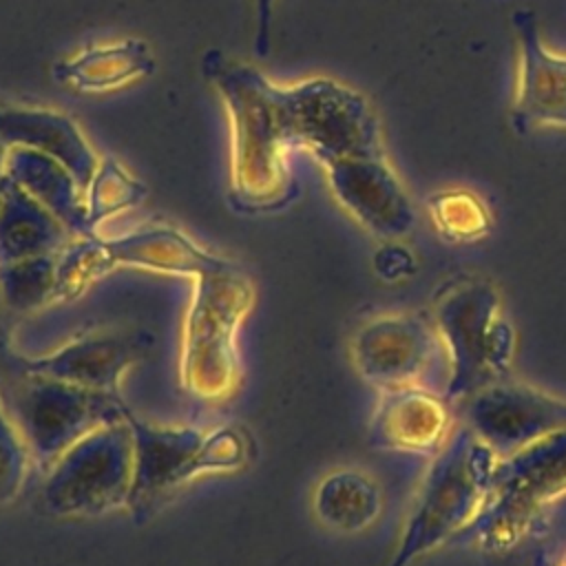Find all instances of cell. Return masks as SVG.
Wrapping results in <instances>:
<instances>
[{
    "label": "cell",
    "instance_id": "e0dca14e",
    "mask_svg": "<svg viewBox=\"0 0 566 566\" xmlns=\"http://www.w3.org/2000/svg\"><path fill=\"white\" fill-rule=\"evenodd\" d=\"M0 142L40 150L60 161L86 192L99 159L86 144L75 122L49 108L0 106Z\"/></svg>",
    "mask_w": 566,
    "mask_h": 566
},
{
    "label": "cell",
    "instance_id": "5b68a950",
    "mask_svg": "<svg viewBox=\"0 0 566 566\" xmlns=\"http://www.w3.org/2000/svg\"><path fill=\"white\" fill-rule=\"evenodd\" d=\"M195 281L184 323L181 382L203 400H226L239 385L237 329L250 314L256 292L234 263Z\"/></svg>",
    "mask_w": 566,
    "mask_h": 566
},
{
    "label": "cell",
    "instance_id": "277c9868",
    "mask_svg": "<svg viewBox=\"0 0 566 566\" xmlns=\"http://www.w3.org/2000/svg\"><path fill=\"white\" fill-rule=\"evenodd\" d=\"M562 497H566V429L497 458L489 497L455 542L484 553H504L526 539Z\"/></svg>",
    "mask_w": 566,
    "mask_h": 566
},
{
    "label": "cell",
    "instance_id": "484cf974",
    "mask_svg": "<svg viewBox=\"0 0 566 566\" xmlns=\"http://www.w3.org/2000/svg\"><path fill=\"white\" fill-rule=\"evenodd\" d=\"M31 460L22 433L0 405V506L11 504L22 493Z\"/></svg>",
    "mask_w": 566,
    "mask_h": 566
},
{
    "label": "cell",
    "instance_id": "5bb4252c",
    "mask_svg": "<svg viewBox=\"0 0 566 566\" xmlns=\"http://www.w3.org/2000/svg\"><path fill=\"white\" fill-rule=\"evenodd\" d=\"M511 24L520 44V77L511 126L517 133L559 126L566 115V57L544 46L535 11L515 9Z\"/></svg>",
    "mask_w": 566,
    "mask_h": 566
},
{
    "label": "cell",
    "instance_id": "f546056e",
    "mask_svg": "<svg viewBox=\"0 0 566 566\" xmlns=\"http://www.w3.org/2000/svg\"><path fill=\"white\" fill-rule=\"evenodd\" d=\"M7 153H9V148L0 142V192H2V184L7 179Z\"/></svg>",
    "mask_w": 566,
    "mask_h": 566
},
{
    "label": "cell",
    "instance_id": "2e32d148",
    "mask_svg": "<svg viewBox=\"0 0 566 566\" xmlns=\"http://www.w3.org/2000/svg\"><path fill=\"white\" fill-rule=\"evenodd\" d=\"M102 248L111 270L139 268L197 279L234 265V261L201 248L172 226H148L122 237L102 239Z\"/></svg>",
    "mask_w": 566,
    "mask_h": 566
},
{
    "label": "cell",
    "instance_id": "30bf717a",
    "mask_svg": "<svg viewBox=\"0 0 566 566\" xmlns=\"http://www.w3.org/2000/svg\"><path fill=\"white\" fill-rule=\"evenodd\" d=\"M464 424L504 458L566 429V398L509 376L464 400Z\"/></svg>",
    "mask_w": 566,
    "mask_h": 566
},
{
    "label": "cell",
    "instance_id": "8fae6325",
    "mask_svg": "<svg viewBox=\"0 0 566 566\" xmlns=\"http://www.w3.org/2000/svg\"><path fill=\"white\" fill-rule=\"evenodd\" d=\"M155 347V336L139 325H106L88 329L66 345L24 356V371L57 378L88 389L119 394L122 378Z\"/></svg>",
    "mask_w": 566,
    "mask_h": 566
},
{
    "label": "cell",
    "instance_id": "603a6c76",
    "mask_svg": "<svg viewBox=\"0 0 566 566\" xmlns=\"http://www.w3.org/2000/svg\"><path fill=\"white\" fill-rule=\"evenodd\" d=\"M57 256H33L0 265V307L33 312L55 301Z\"/></svg>",
    "mask_w": 566,
    "mask_h": 566
},
{
    "label": "cell",
    "instance_id": "f1b7e54d",
    "mask_svg": "<svg viewBox=\"0 0 566 566\" xmlns=\"http://www.w3.org/2000/svg\"><path fill=\"white\" fill-rule=\"evenodd\" d=\"M22 363H24V356L20 352H15L7 329L0 325V385L13 376L15 371L22 369Z\"/></svg>",
    "mask_w": 566,
    "mask_h": 566
},
{
    "label": "cell",
    "instance_id": "52a82bcc",
    "mask_svg": "<svg viewBox=\"0 0 566 566\" xmlns=\"http://www.w3.org/2000/svg\"><path fill=\"white\" fill-rule=\"evenodd\" d=\"M130 482L133 433L124 418L86 433L46 469L40 504L53 517H95L126 509Z\"/></svg>",
    "mask_w": 566,
    "mask_h": 566
},
{
    "label": "cell",
    "instance_id": "9a60e30c",
    "mask_svg": "<svg viewBox=\"0 0 566 566\" xmlns=\"http://www.w3.org/2000/svg\"><path fill=\"white\" fill-rule=\"evenodd\" d=\"M126 420L133 433V482L126 509L144 513L168 491L188 482L190 462L206 431L146 422L133 409Z\"/></svg>",
    "mask_w": 566,
    "mask_h": 566
},
{
    "label": "cell",
    "instance_id": "4316f807",
    "mask_svg": "<svg viewBox=\"0 0 566 566\" xmlns=\"http://www.w3.org/2000/svg\"><path fill=\"white\" fill-rule=\"evenodd\" d=\"M387 252H389V256L391 259H387V254L380 250L378 252V256H376V270L382 274V276H402V274H407L411 268H409V263H411V256H409V252H405V250H400V248H396V245H387Z\"/></svg>",
    "mask_w": 566,
    "mask_h": 566
},
{
    "label": "cell",
    "instance_id": "7402d4cb",
    "mask_svg": "<svg viewBox=\"0 0 566 566\" xmlns=\"http://www.w3.org/2000/svg\"><path fill=\"white\" fill-rule=\"evenodd\" d=\"M427 212L436 232L449 243H473L493 228L489 206L471 190L449 188L427 199Z\"/></svg>",
    "mask_w": 566,
    "mask_h": 566
},
{
    "label": "cell",
    "instance_id": "7c38bea8",
    "mask_svg": "<svg viewBox=\"0 0 566 566\" xmlns=\"http://www.w3.org/2000/svg\"><path fill=\"white\" fill-rule=\"evenodd\" d=\"M336 201L376 239L398 241L416 228V208L385 155L325 164Z\"/></svg>",
    "mask_w": 566,
    "mask_h": 566
},
{
    "label": "cell",
    "instance_id": "8992f818",
    "mask_svg": "<svg viewBox=\"0 0 566 566\" xmlns=\"http://www.w3.org/2000/svg\"><path fill=\"white\" fill-rule=\"evenodd\" d=\"M0 405L44 471L86 433L119 422L130 407L119 394L15 371L0 385Z\"/></svg>",
    "mask_w": 566,
    "mask_h": 566
},
{
    "label": "cell",
    "instance_id": "7a4b0ae2",
    "mask_svg": "<svg viewBox=\"0 0 566 566\" xmlns=\"http://www.w3.org/2000/svg\"><path fill=\"white\" fill-rule=\"evenodd\" d=\"M431 321L447 356L442 396L449 402H464L511 376L515 329L504 316L495 283L480 274L447 279L431 296Z\"/></svg>",
    "mask_w": 566,
    "mask_h": 566
},
{
    "label": "cell",
    "instance_id": "9c48e42d",
    "mask_svg": "<svg viewBox=\"0 0 566 566\" xmlns=\"http://www.w3.org/2000/svg\"><path fill=\"white\" fill-rule=\"evenodd\" d=\"M349 358L358 376L376 389L424 385L447 367L433 321L409 312H387L365 321L349 340Z\"/></svg>",
    "mask_w": 566,
    "mask_h": 566
},
{
    "label": "cell",
    "instance_id": "ba28073f",
    "mask_svg": "<svg viewBox=\"0 0 566 566\" xmlns=\"http://www.w3.org/2000/svg\"><path fill=\"white\" fill-rule=\"evenodd\" d=\"M283 119L290 144L307 148L323 166L345 157L385 155L371 104L340 82L312 77L285 86Z\"/></svg>",
    "mask_w": 566,
    "mask_h": 566
},
{
    "label": "cell",
    "instance_id": "ffe728a7",
    "mask_svg": "<svg viewBox=\"0 0 566 566\" xmlns=\"http://www.w3.org/2000/svg\"><path fill=\"white\" fill-rule=\"evenodd\" d=\"M312 511L318 524L334 533H360L380 517L382 489L367 471L338 467L316 482Z\"/></svg>",
    "mask_w": 566,
    "mask_h": 566
},
{
    "label": "cell",
    "instance_id": "d6986e66",
    "mask_svg": "<svg viewBox=\"0 0 566 566\" xmlns=\"http://www.w3.org/2000/svg\"><path fill=\"white\" fill-rule=\"evenodd\" d=\"M75 237L13 179L0 192V265L60 254Z\"/></svg>",
    "mask_w": 566,
    "mask_h": 566
},
{
    "label": "cell",
    "instance_id": "6da1fadb",
    "mask_svg": "<svg viewBox=\"0 0 566 566\" xmlns=\"http://www.w3.org/2000/svg\"><path fill=\"white\" fill-rule=\"evenodd\" d=\"M201 66L230 115L232 203L250 212L290 203L296 197V181L285 161V148L292 144L283 119V86L221 51H208Z\"/></svg>",
    "mask_w": 566,
    "mask_h": 566
},
{
    "label": "cell",
    "instance_id": "44dd1931",
    "mask_svg": "<svg viewBox=\"0 0 566 566\" xmlns=\"http://www.w3.org/2000/svg\"><path fill=\"white\" fill-rule=\"evenodd\" d=\"M153 69L155 60L148 44L137 38H126L57 62L53 66V77L57 84L77 91H111L150 75Z\"/></svg>",
    "mask_w": 566,
    "mask_h": 566
},
{
    "label": "cell",
    "instance_id": "cb8c5ba5",
    "mask_svg": "<svg viewBox=\"0 0 566 566\" xmlns=\"http://www.w3.org/2000/svg\"><path fill=\"white\" fill-rule=\"evenodd\" d=\"M146 195H148L146 186L135 177H130L117 159L102 157L86 188L88 226L93 228V232H97V226L104 219L142 203Z\"/></svg>",
    "mask_w": 566,
    "mask_h": 566
},
{
    "label": "cell",
    "instance_id": "4fadbf2b",
    "mask_svg": "<svg viewBox=\"0 0 566 566\" xmlns=\"http://www.w3.org/2000/svg\"><path fill=\"white\" fill-rule=\"evenodd\" d=\"M453 431L449 400L424 385L378 389L367 442L380 451L436 455Z\"/></svg>",
    "mask_w": 566,
    "mask_h": 566
},
{
    "label": "cell",
    "instance_id": "3957f363",
    "mask_svg": "<svg viewBox=\"0 0 566 566\" xmlns=\"http://www.w3.org/2000/svg\"><path fill=\"white\" fill-rule=\"evenodd\" d=\"M495 464L497 453L469 424L453 429L427 469L389 566H409L455 539L480 515Z\"/></svg>",
    "mask_w": 566,
    "mask_h": 566
},
{
    "label": "cell",
    "instance_id": "83f0119b",
    "mask_svg": "<svg viewBox=\"0 0 566 566\" xmlns=\"http://www.w3.org/2000/svg\"><path fill=\"white\" fill-rule=\"evenodd\" d=\"M256 2V35H254V51L256 55L265 57L270 49V22H272V2L274 0H254Z\"/></svg>",
    "mask_w": 566,
    "mask_h": 566
},
{
    "label": "cell",
    "instance_id": "ac0fdd59",
    "mask_svg": "<svg viewBox=\"0 0 566 566\" xmlns=\"http://www.w3.org/2000/svg\"><path fill=\"white\" fill-rule=\"evenodd\" d=\"M7 175L55 214L73 237L97 234L88 226L86 192L69 168L53 157L33 148L11 146L7 153Z\"/></svg>",
    "mask_w": 566,
    "mask_h": 566
},
{
    "label": "cell",
    "instance_id": "4dcf8cb0",
    "mask_svg": "<svg viewBox=\"0 0 566 566\" xmlns=\"http://www.w3.org/2000/svg\"><path fill=\"white\" fill-rule=\"evenodd\" d=\"M562 126H566V115H564V119H562Z\"/></svg>",
    "mask_w": 566,
    "mask_h": 566
},
{
    "label": "cell",
    "instance_id": "d4e9b609",
    "mask_svg": "<svg viewBox=\"0 0 566 566\" xmlns=\"http://www.w3.org/2000/svg\"><path fill=\"white\" fill-rule=\"evenodd\" d=\"M254 453V442L250 433L234 424H221L203 433V440L190 462L188 482L217 471L243 469Z\"/></svg>",
    "mask_w": 566,
    "mask_h": 566
}]
</instances>
